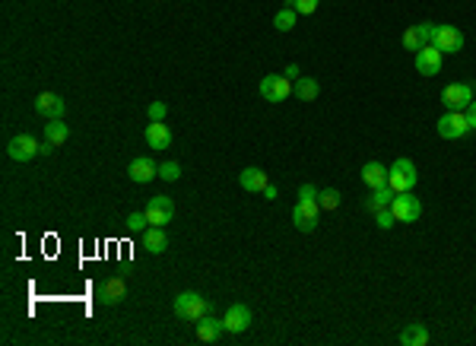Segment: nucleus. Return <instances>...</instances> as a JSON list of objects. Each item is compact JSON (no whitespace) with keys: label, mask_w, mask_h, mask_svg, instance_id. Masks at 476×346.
Listing matches in <instances>:
<instances>
[{"label":"nucleus","mask_w":476,"mask_h":346,"mask_svg":"<svg viewBox=\"0 0 476 346\" xmlns=\"http://www.w3.org/2000/svg\"><path fill=\"white\" fill-rule=\"evenodd\" d=\"M419 181V172H416V162L413 159H397L394 166L388 168V188L394 194H404V191H413Z\"/></svg>","instance_id":"f257e3e1"},{"label":"nucleus","mask_w":476,"mask_h":346,"mask_svg":"<svg viewBox=\"0 0 476 346\" xmlns=\"http://www.w3.org/2000/svg\"><path fill=\"white\" fill-rule=\"evenodd\" d=\"M172 311L181 317V321H194L197 324L200 317H207L209 305H207V299L197 296V292H178L175 302H172Z\"/></svg>","instance_id":"f03ea898"},{"label":"nucleus","mask_w":476,"mask_h":346,"mask_svg":"<svg viewBox=\"0 0 476 346\" xmlns=\"http://www.w3.org/2000/svg\"><path fill=\"white\" fill-rule=\"evenodd\" d=\"M390 213H394L397 223H416V219L422 217V200H419L413 191L394 194V200H390Z\"/></svg>","instance_id":"7ed1b4c3"},{"label":"nucleus","mask_w":476,"mask_h":346,"mask_svg":"<svg viewBox=\"0 0 476 346\" xmlns=\"http://www.w3.org/2000/svg\"><path fill=\"white\" fill-rule=\"evenodd\" d=\"M473 99H476V93L470 83H451V86L441 89V105H445L447 111H463Z\"/></svg>","instance_id":"20e7f679"},{"label":"nucleus","mask_w":476,"mask_h":346,"mask_svg":"<svg viewBox=\"0 0 476 346\" xmlns=\"http://www.w3.org/2000/svg\"><path fill=\"white\" fill-rule=\"evenodd\" d=\"M38 152H42V143H38L32 134H16L7 143V156L13 159V162H32Z\"/></svg>","instance_id":"39448f33"},{"label":"nucleus","mask_w":476,"mask_h":346,"mask_svg":"<svg viewBox=\"0 0 476 346\" xmlns=\"http://www.w3.org/2000/svg\"><path fill=\"white\" fill-rule=\"evenodd\" d=\"M438 137L441 140H461L470 134V124H467V111H447L438 124Z\"/></svg>","instance_id":"423d86ee"},{"label":"nucleus","mask_w":476,"mask_h":346,"mask_svg":"<svg viewBox=\"0 0 476 346\" xmlns=\"http://www.w3.org/2000/svg\"><path fill=\"white\" fill-rule=\"evenodd\" d=\"M292 89H296V79H289V77H276V73H270V77L260 79V95H264L267 102L289 99Z\"/></svg>","instance_id":"0eeeda50"},{"label":"nucleus","mask_w":476,"mask_h":346,"mask_svg":"<svg viewBox=\"0 0 476 346\" xmlns=\"http://www.w3.org/2000/svg\"><path fill=\"white\" fill-rule=\"evenodd\" d=\"M143 213H146V219H150V226H159V229H166V226L175 219V203H172V197L156 194V197L150 200V207L143 210Z\"/></svg>","instance_id":"6e6552de"},{"label":"nucleus","mask_w":476,"mask_h":346,"mask_svg":"<svg viewBox=\"0 0 476 346\" xmlns=\"http://www.w3.org/2000/svg\"><path fill=\"white\" fill-rule=\"evenodd\" d=\"M317 219H321V203L317 200H299L292 207V223H296L299 232H315Z\"/></svg>","instance_id":"1a4fd4ad"},{"label":"nucleus","mask_w":476,"mask_h":346,"mask_svg":"<svg viewBox=\"0 0 476 346\" xmlns=\"http://www.w3.org/2000/svg\"><path fill=\"white\" fill-rule=\"evenodd\" d=\"M432 45L441 51V54H457L463 48V32L457 26H435V36H432Z\"/></svg>","instance_id":"9d476101"},{"label":"nucleus","mask_w":476,"mask_h":346,"mask_svg":"<svg viewBox=\"0 0 476 346\" xmlns=\"http://www.w3.org/2000/svg\"><path fill=\"white\" fill-rule=\"evenodd\" d=\"M223 324H225V331H229V333H245L248 327H251V308H248V305H241V302L229 305V308H225V315H223Z\"/></svg>","instance_id":"9b49d317"},{"label":"nucleus","mask_w":476,"mask_h":346,"mask_svg":"<svg viewBox=\"0 0 476 346\" xmlns=\"http://www.w3.org/2000/svg\"><path fill=\"white\" fill-rule=\"evenodd\" d=\"M435 36V22H419V26H410L404 32V48L406 51H422L426 45H432Z\"/></svg>","instance_id":"f8f14e48"},{"label":"nucleus","mask_w":476,"mask_h":346,"mask_svg":"<svg viewBox=\"0 0 476 346\" xmlns=\"http://www.w3.org/2000/svg\"><path fill=\"white\" fill-rule=\"evenodd\" d=\"M35 111L45 118V121H54V118H64L67 102L61 99L58 93H42V95L35 99Z\"/></svg>","instance_id":"ddd939ff"},{"label":"nucleus","mask_w":476,"mask_h":346,"mask_svg":"<svg viewBox=\"0 0 476 346\" xmlns=\"http://www.w3.org/2000/svg\"><path fill=\"white\" fill-rule=\"evenodd\" d=\"M95 296H99V302H105V305H118L124 296H127V280H124V276H109V280L95 289Z\"/></svg>","instance_id":"4468645a"},{"label":"nucleus","mask_w":476,"mask_h":346,"mask_svg":"<svg viewBox=\"0 0 476 346\" xmlns=\"http://www.w3.org/2000/svg\"><path fill=\"white\" fill-rule=\"evenodd\" d=\"M146 146L156 152L168 150L172 146V127L166 121H150V127H146Z\"/></svg>","instance_id":"2eb2a0df"},{"label":"nucleus","mask_w":476,"mask_h":346,"mask_svg":"<svg viewBox=\"0 0 476 346\" xmlns=\"http://www.w3.org/2000/svg\"><path fill=\"white\" fill-rule=\"evenodd\" d=\"M416 70L422 77H435L441 70V51L435 45H426L422 51H416Z\"/></svg>","instance_id":"dca6fc26"},{"label":"nucleus","mask_w":476,"mask_h":346,"mask_svg":"<svg viewBox=\"0 0 476 346\" xmlns=\"http://www.w3.org/2000/svg\"><path fill=\"white\" fill-rule=\"evenodd\" d=\"M156 175H159V166L152 162L150 156L134 159V162H130V168H127V178H130V181H137V184H146V181H152Z\"/></svg>","instance_id":"f3484780"},{"label":"nucleus","mask_w":476,"mask_h":346,"mask_svg":"<svg viewBox=\"0 0 476 346\" xmlns=\"http://www.w3.org/2000/svg\"><path fill=\"white\" fill-rule=\"evenodd\" d=\"M238 184L245 191H251V194H264V188L270 184V178H267V172L264 168H245V172L238 175Z\"/></svg>","instance_id":"a211bd4d"},{"label":"nucleus","mask_w":476,"mask_h":346,"mask_svg":"<svg viewBox=\"0 0 476 346\" xmlns=\"http://www.w3.org/2000/svg\"><path fill=\"white\" fill-rule=\"evenodd\" d=\"M362 181H365L372 191L384 188V184H388V168H384L378 159H368L365 166H362Z\"/></svg>","instance_id":"6ab92c4d"},{"label":"nucleus","mask_w":476,"mask_h":346,"mask_svg":"<svg viewBox=\"0 0 476 346\" xmlns=\"http://www.w3.org/2000/svg\"><path fill=\"white\" fill-rule=\"evenodd\" d=\"M140 245L146 248L150 254H166V248H168V235L159 226H150V229L140 235Z\"/></svg>","instance_id":"aec40b11"},{"label":"nucleus","mask_w":476,"mask_h":346,"mask_svg":"<svg viewBox=\"0 0 476 346\" xmlns=\"http://www.w3.org/2000/svg\"><path fill=\"white\" fill-rule=\"evenodd\" d=\"M223 331H225V324L219 317H200V321H197V340H200V343H216V340L223 337Z\"/></svg>","instance_id":"412c9836"},{"label":"nucleus","mask_w":476,"mask_h":346,"mask_svg":"<svg viewBox=\"0 0 476 346\" xmlns=\"http://www.w3.org/2000/svg\"><path fill=\"white\" fill-rule=\"evenodd\" d=\"M429 340H432V333H429L426 324H410L400 331V343L404 346H429Z\"/></svg>","instance_id":"4be33fe9"},{"label":"nucleus","mask_w":476,"mask_h":346,"mask_svg":"<svg viewBox=\"0 0 476 346\" xmlns=\"http://www.w3.org/2000/svg\"><path fill=\"white\" fill-rule=\"evenodd\" d=\"M45 140H48L51 146L67 143V140H70V127H67V124L61 121V118H54V121L45 124Z\"/></svg>","instance_id":"5701e85b"},{"label":"nucleus","mask_w":476,"mask_h":346,"mask_svg":"<svg viewBox=\"0 0 476 346\" xmlns=\"http://www.w3.org/2000/svg\"><path fill=\"white\" fill-rule=\"evenodd\" d=\"M390 200H394V191H390L388 184H384V188H375L372 194H368L365 210H368V213H381V210L390 207Z\"/></svg>","instance_id":"b1692460"},{"label":"nucleus","mask_w":476,"mask_h":346,"mask_svg":"<svg viewBox=\"0 0 476 346\" xmlns=\"http://www.w3.org/2000/svg\"><path fill=\"white\" fill-rule=\"evenodd\" d=\"M292 93L299 95V102H315L317 93H321V86H317V79H311V77H299Z\"/></svg>","instance_id":"393cba45"},{"label":"nucleus","mask_w":476,"mask_h":346,"mask_svg":"<svg viewBox=\"0 0 476 346\" xmlns=\"http://www.w3.org/2000/svg\"><path fill=\"white\" fill-rule=\"evenodd\" d=\"M296 19H299L296 10H292V7H283L280 13L273 16V29L276 32H292V29H296Z\"/></svg>","instance_id":"a878e982"},{"label":"nucleus","mask_w":476,"mask_h":346,"mask_svg":"<svg viewBox=\"0 0 476 346\" xmlns=\"http://www.w3.org/2000/svg\"><path fill=\"white\" fill-rule=\"evenodd\" d=\"M340 200H343V197H340V191H337V188H324V191H317V203H321V210H327V213H331V210H337V207H340Z\"/></svg>","instance_id":"bb28decb"},{"label":"nucleus","mask_w":476,"mask_h":346,"mask_svg":"<svg viewBox=\"0 0 476 346\" xmlns=\"http://www.w3.org/2000/svg\"><path fill=\"white\" fill-rule=\"evenodd\" d=\"M159 178H162V181H178L181 178V166L175 162V159L162 162V166H159Z\"/></svg>","instance_id":"cd10ccee"},{"label":"nucleus","mask_w":476,"mask_h":346,"mask_svg":"<svg viewBox=\"0 0 476 346\" xmlns=\"http://www.w3.org/2000/svg\"><path fill=\"white\" fill-rule=\"evenodd\" d=\"M317 3H321V0H286V7H292L299 16H311L317 10Z\"/></svg>","instance_id":"c85d7f7f"},{"label":"nucleus","mask_w":476,"mask_h":346,"mask_svg":"<svg viewBox=\"0 0 476 346\" xmlns=\"http://www.w3.org/2000/svg\"><path fill=\"white\" fill-rule=\"evenodd\" d=\"M127 229L137 232V235H143V232L150 229V219H146V213H130V217H127Z\"/></svg>","instance_id":"c756f323"},{"label":"nucleus","mask_w":476,"mask_h":346,"mask_svg":"<svg viewBox=\"0 0 476 346\" xmlns=\"http://www.w3.org/2000/svg\"><path fill=\"white\" fill-rule=\"evenodd\" d=\"M146 115H150V121H166L168 105H166V102H152L150 109H146Z\"/></svg>","instance_id":"7c9ffc66"},{"label":"nucleus","mask_w":476,"mask_h":346,"mask_svg":"<svg viewBox=\"0 0 476 346\" xmlns=\"http://www.w3.org/2000/svg\"><path fill=\"white\" fill-rule=\"evenodd\" d=\"M375 219H378V226H381V229H390V226L397 223L394 213H390V207H388V210H381V213H375Z\"/></svg>","instance_id":"2f4dec72"},{"label":"nucleus","mask_w":476,"mask_h":346,"mask_svg":"<svg viewBox=\"0 0 476 346\" xmlns=\"http://www.w3.org/2000/svg\"><path fill=\"white\" fill-rule=\"evenodd\" d=\"M299 200H317V188H315V184H302V188H299Z\"/></svg>","instance_id":"473e14b6"},{"label":"nucleus","mask_w":476,"mask_h":346,"mask_svg":"<svg viewBox=\"0 0 476 346\" xmlns=\"http://www.w3.org/2000/svg\"><path fill=\"white\" fill-rule=\"evenodd\" d=\"M463 111H467V124H470V130H476V99L470 102V105H467Z\"/></svg>","instance_id":"72a5a7b5"},{"label":"nucleus","mask_w":476,"mask_h":346,"mask_svg":"<svg viewBox=\"0 0 476 346\" xmlns=\"http://www.w3.org/2000/svg\"><path fill=\"white\" fill-rule=\"evenodd\" d=\"M286 77H289V79H299V77H302V70H299V64H289V67H286Z\"/></svg>","instance_id":"f704fd0d"},{"label":"nucleus","mask_w":476,"mask_h":346,"mask_svg":"<svg viewBox=\"0 0 476 346\" xmlns=\"http://www.w3.org/2000/svg\"><path fill=\"white\" fill-rule=\"evenodd\" d=\"M264 197H270V200H276V197H280V191H276L273 184H267V188H264Z\"/></svg>","instance_id":"c9c22d12"}]
</instances>
